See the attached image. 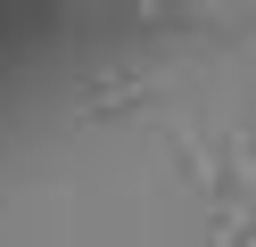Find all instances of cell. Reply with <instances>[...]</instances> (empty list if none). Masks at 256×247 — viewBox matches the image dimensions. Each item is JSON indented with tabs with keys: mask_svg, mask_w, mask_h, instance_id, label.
<instances>
[{
	"mask_svg": "<svg viewBox=\"0 0 256 247\" xmlns=\"http://www.w3.org/2000/svg\"><path fill=\"white\" fill-rule=\"evenodd\" d=\"M223 247H256V223H232V239H223Z\"/></svg>",
	"mask_w": 256,
	"mask_h": 247,
	"instance_id": "cell-2",
	"label": "cell"
},
{
	"mask_svg": "<svg viewBox=\"0 0 256 247\" xmlns=\"http://www.w3.org/2000/svg\"><path fill=\"white\" fill-rule=\"evenodd\" d=\"M132 99H140L132 74H108V91H91V107H132Z\"/></svg>",
	"mask_w": 256,
	"mask_h": 247,
	"instance_id": "cell-1",
	"label": "cell"
}]
</instances>
